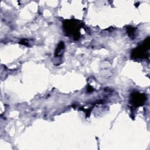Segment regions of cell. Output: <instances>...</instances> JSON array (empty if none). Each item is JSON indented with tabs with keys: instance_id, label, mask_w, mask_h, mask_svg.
Instances as JSON below:
<instances>
[{
	"instance_id": "1",
	"label": "cell",
	"mask_w": 150,
	"mask_h": 150,
	"mask_svg": "<svg viewBox=\"0 0 150 150\" xmlns=\"http://www.w3.org/2000/svg\"><path fill=\"white\" fill-rule=\"evenodd\" d=\"M79 21L76 19L66 20L63 22V29L67 36H71L74 40H78L80 37V30L83 26Z\"/></svg>"
},
{
	"instance_id": "2",
	"label": "cell",
	"mask_w": 150,
	"mask_h": 150,
	"mask_svg": "<svg viewBox=\"0 0 150 150\" xmlns=\"http://www.w3.org/2000/svg\"><path fill=\"white\" fill-rule=\"evenodd\" d=\"M149 49V38L145 41L132 52L131 57L134 59H143L148 56L147 52Z\"/></svg>"
},
{
	"instance_id": "3",
	"label": "cell",
	"mask_w": 150,
	"mask_h": 150,
	"mask_svg": "<svg viewBox=\"0 0 150 150\" xmlns=\"http://www.w3.org/2000/svg\"><path fill=\"white\" fill-rule=\"evenodd\" d=\"M146 100L145 94L139 93H134L131 94L130 103L135 107H139L142 105Z\"/></svg>"
},
{
	"instance_id": "4",
	"label": "cell",
	"mask_w": 150,
	"mask_h": 150,
	"mask_svg": "<svg viewBox=\"0 0 150 150\" xmlns=\"http://www.w3.org/2000/svg\"><path fill=\"white\" fill-rule=\"evenodd\" d=\"M64 43L63 42H60V43L58 44L57 48L55 50V56L56 57H59V56H61L62 53H63V51L64 49Z\"/></svg>"
},
{
	"instance_id": "5",
	"label": "cell",
	"mask_w": 150,
	"mask_h": 150,
	"mask_svg": "<svg viewBox=\"0 0 150 150\" xmlns=\"http://www.w3.org/2000/svg\"><path fill=\"white\" fill-rule=\"evenodd\" d=\"M127 33L128 35V36L131 38H134L135 35V29L132 26H128L127 28Z\"/></svg>"
}]
</instances>
